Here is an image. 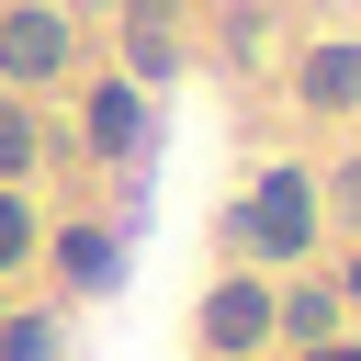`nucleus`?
Listing matches in <instances>:
<instances>
[{"label": "nucleus", "instance_id": "f257e3e1", "mask_svg": "<svg viewBox=\"0 0 361 361\" xmlns=\"http://www.w3.org/2000/svg\"><path fill=\"white\" fill-rule=\"evenodd\" d=\"M226 248H237V271H293V259L316 248V180H305V169L248 180V203L226 214Z\"/></svg>", "mask_w": 361, "mask_h": 361}, {"label": "nucleus", "instance_id": "f03ea898", "mask_svg": "<svg viewBox=\"0 0 361 361\" xmlns=\"http://www.w3.org/2000/svg\"><path fill=\"white\" fill-rule=\"evenodd\" d=\"M203 350H214V361L271 350V271H226V282L203 293Z\"/></svg>", "mask_w": 361, "mask_h": 361}, {"label": "nucleus", "instance_id": "7ed1b4c3", "mask_svg": "<svg viewBox=\"0 0 361 361\" xmlns=\"http://www.w3.org/2000/svg\"><path fill=\"white\" fill-rule=\"evenodd\" d=\"M180 56H192V0H124V79L158 90L180 79Z\"/></svg>", "mask_w": 361, "mask_h": 361}, {"label": "nucleus", "instance_id": "20e7f679", "mask_svg": "<svg viewBox=\"0 0 361 361\" xmlns=\"http://www.w3.org/2000/svg\"><path fill=\"white\" fill-rule=\"evenodd\" d=\"M56 68H68V11L11 0V11H0V79H11V90H34V79H56Z\"/></svg>", "mask_w": 361, "mask_h": 361}, {"label": "nucleus", "instance_id": "39448f33", "mask_svg": "<svg viewBox=\"0 0 361 361\" xmlns=\"http://www.w3.org/2000/svg\"><path fill=\"white\" fill-rule=\"evenodd\" d=\"M293 102H305V113H327V124H338V113H361V34L305 45V56H293Z\"/></svg>", "mask_w": 361, "mask_h": 361}, {"label": "nucleus", "instance_id": "423d86ee", "mask_svg": "<svg viewBox=\"0 0 361 361\" xmlns=\"http://www.w3.org/2000/svg\"><path fill=\"white\" fill-rule=\"evenodd\" d=\"M147 147V90L135 79H90V158H135Z\"/></svg>", "mask_w": 361, "mask_h": 361}, {"label": "nucleus", "instance_id": "0eeeda50", "mask_svg": "<svg viewBox=\"0 0 361 361\" xmlns=\"http://www.w3.org/2000/svg\"><path fill=\"white\" fill-rule=\"evenodd\" d=\"M338 316H350L338 282H293V293H271V338H282V350H327Z\"/></svg>", "mask_w": 361, "mask_h": 361}, {"label": "nucleus", "instance_id": "6e6552de", "mask_svg": "<svg viewBox=\"0 0 361 361\" xmlns=\"http://www.w3.org/2000/svg\"><path fill=\"white\" fill-rule=\"evenodd\" d=\"M56 271H68V282H113V271H124L113 226H68V237H56Z\"/></svg>", "mask_w": 361, "mask_h": 361}, {"label": "nucleus", "instance_id": "1a4fd4ad", "mask_svg": "<svg viewBox=\"0 0 361 361\" xmlns=\"http://www.w3.org/2000/svg\"><path fill=\"white\" fill-rule=\"evenodd\" d=\"M45 248V226H34V203H23V180H0V271H23Z\"/></svg>", "mask_w": 361, "mask_h": 361}, {"label": "nucleus", "instance_id": "9d476101", "mask_svg": "<svg viewBox=\"0 0 361 361\" xmlns=\"http://www.w3.org/2000/svg\"><path fill=\"white\" fill-rule=\"evenodd\" d=\"M34 158H45V135H34V113H23V102H0V180H23Z\"/></svg>", "mask_w": 361, "mask_h": 361}, {"label": "nucleus", "instance_id": "9b49d317", "mask_svg": "<svg viewBox=\"0 0 361 361\" xmlns=\"http://www.w3.org/2000/svg\"><path fill=\"white\" fill-rule=\"evenodd\" d=\"M0 361H56V327L45 316H0Z\"/></svg>", "mask_w": 361, "mask_h": 361}, {"label": "nucleus", "instance_id": "f8f14e48", "mask_svg": "<svg viewBox=\"0 0 361 361\" xmlns=\"http://www.w3.org/2000/svg\"><path fill=\"white\" fill-rule=\"evenodd\" d=\"M327 214H338V226H350V237H361V147H350V158H338V169H327Z\"/></svg>", "mask_w": 361, "mask_h": 361}, {"label": "nucleus", "instance_id": "ddd939ff", "mask_svg": "<svg viewBox=\"0 0 361 361\" xmlns=\"http://www.w3.org/2000/svg\"><path fill=\"white\" fill-rule=\"evenodd\" d=\"M338 305H361V248H350V271H338Z\"/></svg>", "mask_w": 361, "mask_h": 361}]
</instances>
